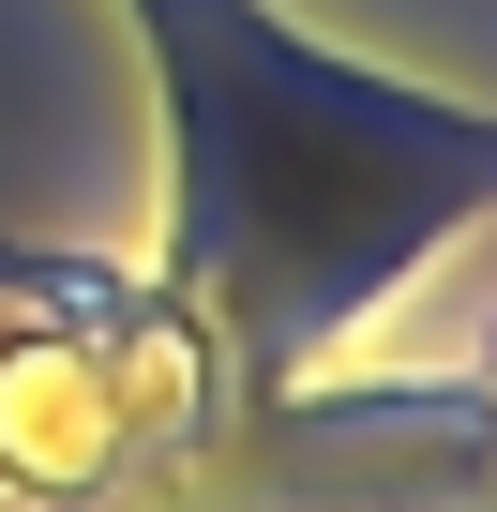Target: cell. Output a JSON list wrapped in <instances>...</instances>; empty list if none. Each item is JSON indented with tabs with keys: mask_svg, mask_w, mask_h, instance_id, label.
Returning <instances> with one entry per match:
<instances>
[{
	"mask_svg": "<svg viewBox=\"0 0 497 512\" xmlns=\"http://www.w3.org/2000/svg\"><path fill=\"white\" fill-rule=\"evenodd\" d=\"M151 61L181 91V272L257 377H287L452 211L497 196L482 106L347 76L287 46L257 0H151Z\"/></svg>",
	"mask_w": 497,
	"mask_h": 512,
	"instance_id": "6da1fadb",
	"label": "cell"
}]
</instances>
